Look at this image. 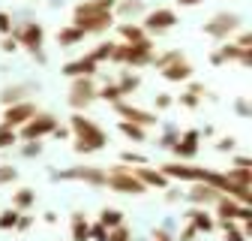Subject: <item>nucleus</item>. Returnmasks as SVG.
Returning <instances> with one entry per match:
<instances>
[{
	"label": "nucleus",
	"mask_w": 252,
	"mask_h": 241,
	"mask_svg": "<svg viewBox=\"0 0 252 241\" xmlns=\"http://www.w3.org/2000/svg\"><path fill=\"white\" fill-rule=\"evenodd\" d=\"M111 51H114V42L108 40V42H96V48H90L87 54L96 60V64H105V60H111Z\"/></svg>",
	"instance_id": "72a5a7b5"
},
{
	"label": "nucleus",
	"mask_w": 252,
	"mask_h": 241,
	"mask_svg": "<svg viewBox=\"0 0 252 241\" xmlns=\"http://www.w3.org/2000/svg\"><path fill=\"white\" fill-rule=\"evenodd\" d=\"M117 87H120L123 97H132L135 90L141 87V76H138V73H129V70H123L120 79H117Z\"/></svg>",
	"instance_id": "cd10ccee"
},
{
	"label": "nucleus",
	"mask_w": 252,
	"mask_h": 241,
	"mask_svg": "<svg viewBox=\"0 0 252 241\" xmlns=\"http://www.w3.org/2000/svg\"><path fill=\"white\" fill-rule=\"evenodd\" d=\"M18 154H21L24 160H33V157H39V154H42V142H24Z\"/></svg>",
	"instance_id": "a19ab883"
},
{
	"label": "nucleus",
	"mask_w": 252,
	"mask_h": 241,
	"mask_svg": "<svg viewBox=\"0 0 252 241\" xmlns=\"http://www.w3.org/2000/svg\"><path fill=\"white\" fill-rule=\"evenodd\" d=\"M135 172V178L141 181L144 187H156V190H168V178L159 172V169H150V163L147 166H135L132 169Z\"/></svg>",
	"instance_id": "4be33fe9"
},
{
	"label": "nucleus",
	"mask_w": 252,
	"mask_h": 241,
	"mask_svg": "<svg viewBox=\"0 0 252 241\" xmlns=\"http://www.w3.org/2000/svg\"><path fill=\"white\" fill-rule=\"evenodd\" d=\"M96 81H93L90 76H81V79H69V97L66 103L75 109V112H84L93 100H96Z\"/></svg>",
	"instance_id": "9d476101"
},
{
	"label": "nucleus",
	"mask_w": 252,
	"mask_h": 241,
	"mask_svg": "<svg viewBox=\"0 0 252 241\" xmlns=\"http://www.w3.org/2000/svg\"><path fill=\"white\" fill-rule=\"evenodd\" d=\"M30 226H33V217H30V211H21V214H18V223H15L12 232H27Z\"/></svg>",
	"instance_id": "de8ad7c7"
},
{
	"label": "nucleus",
	"mask_w": 252,
	"mask_h": 241,
	"mask_svg": "<svg viewBox=\"0 0 252 241\" xmlns=\"http://www.w3.org/2000/svg\"><path fill=\"white\" fill-rule=\"evenodd\" d=\"M69 133L75 136L72 148L78 151V154H96V151H102L108 145V133L93 118H87L84 112H75L69 118Z\"/></svg>",
	"instance_id": "f257e3e1"
},
{
	"label": "nucleus",
	"mask_w": 252,
	"mask_h": 241,
	"mask_svg": "<svg viewBox=\"0 0 252 241\" xmlns=\"http://www.w3.org/2000/svg\"><path fill=\"white\" fill-rule=\"evenodd\" d=\"M225 178L234 181V184H240V187H252V169H228Z\"/></svg>",
	"instance_id": "f704fd0d"
},
{
	"label": "nucleus",
	"mask_w": 252,
	"mask_h": 241,
	"mask_svg": "<svg viewBox=\"0 0 252 241\" xmlns=\"http://www.w3.org/2000/svg\"><path fill=\"white\" fill-rule=\"evenodd\" d=\"M72 24L81 30L84 37H93V34H105V30L111 24H117V21H114L111 12H96V15H78V18H72Z\"/></svg>",
	"instance_id": "f3484780"
},
{
	"label": "nucleus",
	"mask_w": 252,
	"mask_h": 241,
	"mask_svg": "<svg viewBox=\"0 0 252 241\" xmlns=\"http://www.w3.org/2000/svg\"><path fill=\"white\" fill-rule=\"evenodd\" d=\"M120 163L123 166H147V157L144 154H138V151H120Z\"/></svg>",
	"instance_id": "e433bc0d"
},
{
	"label": "nucleus",
	"mask_w": 252,
	"mask_h": 241,
	"mask_svg": "<svg viewBox=\"0 0 252 241\" xmlns=\"http://www.w3.org/2000/svg\"><path fill=\"white\" fill-rule=\"evenodd\" d=\"M198 3H204V0H177V6H183V9H192Z\"/></svg>",
	"instance_id": "4d7b16f0"
},
{
	"label": "nucleus",
	"mask_w": 252,
	"mask_h": 241,
	"mask_svg": "<svg viewBox=\"0 0 252 241\" xmlns=\"http://www.w3.org/2000/svg\"><path fill=\"white\" fill-rule=\"evenodd\" d=\"M51 136H54V139H69V136H72V133H69V127H60V124H57V127H54V133H51Z\"/></svg>",
	"instance_id": "6e6d98bb"
},
{
	"label": "nucleus",
	"mask_w": 252,
	"mask_h": 241,
	"mask_svg": "<svg viewBox=\"0 0 252 241\" xmlns=\"http://www.w3.org/2000/svg\"><path fill=\"white\" fill-rule=\"evenodd\" d=\"M117 34H120L123 42H138V40L147 37V34H144V27H141L138 21H117Z\"/></svg>",
	"instance_id": "bb28decb"
},
{
	"label": "nucleus",
	"mask_w": 252,
	"mask_h": 241,
	"mask_svg": "<svg viewBox=\"0 0 252 241\" xmlns=\"http://www.w3.org/2000/svg\"><path fill=\"white\" fill-rule=\"evenodd\" d=\"M108 238V229L96 220V223H90V232H87V241H105Z\"/></svg>",
	"instance_id": "79ce46f5"
},
{
	"label": "nucleus",
	"mask_w": 252,
	"mask_h": 241,
	"mask_svg": "<svg viewBox=\"0 0 252 241\" xmlns=\"http://www.w3.org/2000/svg\"><path fill=\"white\" fill-rule=\"evenodd\" d=\"M234 112H237V115H240V118H249V115H252V109H249V103H246V100H243V97H240V100H237V103H234Z\"/></svg>",
	"instance_id": "603ef678"
},
{
	"label": "nucleus",
	"mask_w": 252,
	"mask_h": 241,
	"mask_svg": "<svg viewBox=\"0 0 252 241\" xmlns=\"http://www.w3.org/2000/svg\"><path fill=\"white\" fill-rule=\"evenodd\" d=\"M153 103H156V112H168V109L174 106V97H171V94H156Z\"/></svg>",
	"instance_id": "49530a36"
},
{
	"label": "nucleus",
	"mask_w": 252,
	"mask_h": 241,
	"mask_svg": "<svg viewBox=\"0 0 252 241\" xmlns=\"http://www.w3.org/2000/svg\"><path fill=\"white\" fill-rule=\"evenodd\" d=\"M15 181H18V169L3 163L0 166V187H9V184H15Z\"/></svg>",
	"instance_id": "58836bf2"
},
{
	"label": "nucleus",
	"mask_w": 252,
	"mask_h": 241,
	"mask_svg": "<svg viewBox=\"0 0 252 241\" xmlns=\"http://www.w3.org/2000/svg\"><path fill=\"white\" fill-rule=\"evenodd\" d=\"M186 223H192L198 235H210V232H216V217L210 214V208H198V205H192V208L186 211Z\"/></svg>",
	"instance_id": "a211bd4d"
},
{
	"label": "nucleus",
	"mask_w": 252,
	"mask_h": 241,
	"mask_svg": "<svg viewBox=\"0 0 252 241\" xmlns=\"http://www.w3.org/2000/svg\"><path fill=\"white\" fill-rule=\"evenodd\" d=\"M240 24H243V18L237 12H216L201 30H204V37H210L216 42H225V40H231L237 30H240Z\"/></svg>",
	"instance_id": "0eeeda50"
},
{
	"label": "nucleus",
	"mask_w": 252,
	"mask_h": 241,
	"mask_svg": "<svg viewBox=\"0 0 252 241\" xmlns=\"http://www.w3.org/2000/svg\"><path fill=\"white\" fill-rule=\"evenodd\" d=\"M174 139H177V130H174V127H165V136L159 139V148H168V151H171Z\"/></svg>",
	"instance_id": "8fccbe9b"
},
{
	"label": "nucleus",
	"mask_w": 252,
	"mask_h": 241,
	"mask_svg": "<svg viewBox=\"0 0 252 241\" xmlns=\"http://www.w3.org/2000/svg\"><path fill=\"white\" fill-rule=\"evenodd\" d=\"M39 109H36V103L33 100H21V103H12V106H6L3 109V118H0V124L3 127H12V130H18V127H24L30 118H33Z\"/></svg>",
	"instance_id": "ddd939ff"
},
{
	"label": "nucleus",
	"mask_w": 252,
	"mask_h": 241,
	"mask_svg": "<svg viewBox=\"0 0 252 241\" xmlns=\"http://www.w3.org/2000/svg\"><path fill=\"white\" fill-rule=\"evenodd\" d=\"M51 181H81V184H90V187H105V169L102 166H72V169L51 172Z\"/></svg>",
	"instance_id": "1a4fd4ad"
},
{
	"label": "nucleus",
	"mask_w": 252,
	"mask_h": 241,
	"mask_svg": "<svg viewBox=\"0 0 252 241\" xmlns=\"http://www.w3.org/2000/svg\"><path fill=\"white\" fill-rule=\"evenodd\" d=\"M18 214H21V211H15V208H3V211H0V229L12 232L15 223H18Z\"/></svg>",
	"instance_id": "c9c22d12"
},
{
	"label": "nucleus",
	"mask_w": 252,
	"mask_h": 241,
	"mask_svg": "<svg viewBox=\"0 0 252 241\" xmlns=\"http://www.w3.org/2000/svg\"><path fill=\"white\" fill-rule=\"evenodd\" d=\"M12 24H15V18H12L9 12L0 9V37H9V34H12Z\"/></svg>",
	"instance_id": "c03bdc74"
},
{
	"label": "nucleus",
	"mask_w": 252,
	"mask_h": 241,
	"mask_svg": "<svg viewBox=\"0 0 252 241\" xmlns=\"http://www.w3.org/2000/svg\"><path fill=\"white\" fill-rule=\"evenodd\" d=\"M69 232H72V241H87L90 220L81 214V211H75V214H72V220H69Z\"/></svg>",
	"instance_id": "c756f323"
},
{
	"label": "nucleus",
	"mask_w": 252,
	"mask_h": 241,
	"mask_svg": "<svg viewBox=\"0 0 252 241\" xmlns=\"http://www.w3.org/2000/svg\"><path fill=\"white\" fill-rule=\"evenodd\" d=\"M96 220H99V223H102L105 229H114V226L126 223V220H123V211H120V208H102Z\"/></svg>",
	"instance_id": "2f4dec72"
},
{
	"label": "nucleus",
	"mask_w": 252,
	"mask_h": 241,
	"mask_svg": "<svg viewBox=\"0 0 252 241\" xmlns=\"http://www.w3.org/2000/svg\"><path fill=\"white\" fill-rule=\"evenodd\" d=\"M222 196L219 190H213L210 184H192L189 187V193H183V199L186 202H192V205H198V208H213V202Z\"/></svg>",
	"instance_id": "412c9836"
},
{
	"label": "nucleus",
	"mask_w": 252,
	"mask_h": 241,
	"mask_svg": "<svg viewBox=\"0 0 252 241\" xmlns=\"http://www.w3.org/2000/svg\"><path fill=\"white\" fill-rule=\"evenodd\" d=\"M174 241H198V232H195V226H192V223H183V229L174 235Z\"/></svg>",
	"instance_id": "37998d69"
},
{
	"label": "nucleus",
	"mask_w": 252,
	"mask_h": 241,
	"mask_svg": "<svg viewBox=\"0 0 252 241\" xmlns=\"http://www.w3.org/2000/svg\"><path fill=\"white\" fill-rule=\"evenodd\" d=\"M57 124H60L57 115H51V112H36V115L30 118L24 127H18L15 133H18V142H42L45 136L54 133Z\"/></svg>",
	"instance_id": "423d86ee"
},
{
	"label": "nucleus",
	"mask_w": 252,
	"mask_h": 241,
	"mask_svg": "<svg viewBox=\"0 0 252 241\" xmlns=\"http://www.w3.org/2000/svg\"><path fill=\"white\" fill-rule=\"evenodd\" d=\"M153 241H174V235L165 226H159V229H153Z\"/></svg>",
	"instance_id": "864d4df0"
},
{
	"label": "nucleus",
	"mask_w": 252,
	"mask_h": 241,
	"mask_svg": "<svg viewBox=\"0 0 252 241\" xmlns=\"http://www.w3.org/2000/svg\"><path fill=\"white\" fill-rule=\"evenodd\" d=\"M207 94V90H204V84H198V81H189V87L183 90V94L174 100V103H180L183 109H189V112H195L198 106H201V97Z\"/></svg>",
	"instance_id": "5701e85b"
},
{
	"label": "nucleus",
	"mask_w": 252,
	"mask_h": 241,
	"mask_svg": "<svg viewBox=\"0 0 252 241\" xmlns=\"http://www.w3.org/2000/svg\"><path fill=\"white\" fill-rule=\"evenodd\" d=\"M0 51H3V54H15L18 51V42L12 37H3V40H0Z\"/></svg>",
	"instance_id": "3c124183"
},
{
	"label": "nucleus",
	"mask_w": 252,
	"mask_h": 241,
	"mask_svg": "<svg viewBox=\"0 0 252 241\" xmlns=\"http://www.w3.org/2000/svg\"><path fill=\"white\" fill-rule=\"evenodd\" d=\"M12 145H18V133H15L12 127H3V124H0V151H6V148H12Z\"/></svg>",
	"instance_id": "4c0bfd02"
},
{
	"label": "nucleus",
	"mask_w": 252,
	"mask_h": 241,
	"mask_svg": "<svg viewBox=\"0 0 252 241\" xmlns=\"http://www.w3.org/2000/svg\"><path fill=\"white\" fill-rule=\"evenodd\" d=\"M114 112H117V118L120 120H132V124H138V127H144V130H150V127H156L159 124V115H153V112H147V109H138V106H132V103H114Z\"/></svg>",
	"instance_id": "4468645a"
},
{
	"label": "nucleus",
	"mask_w": 252,
	"mask_h": 241,
	"mask_svg": "<svg viewBox=\"0 0 252 241\" xmlns=\"http://www.w3.org/2000/svg\"><path fill=\"white\" fill-rule=\"evenodd\" d=\"M144 12H147V3H144V0H117L114 9H111L114 21H135V18H141Z\"/></svg>",
	"instance_id": "aec40b11"
},
{
	"label": "nucleus",
	"mask_w": 252,
	"mask_h": 241,
	"mask_svg": "<svg viewBox=\"0 0 252 241\" xmlns=\"http://www.w3.org/2000/svg\"><path fill=\"white\" fill-rule=\"evenodd\" d=\"M171 151H174V157H177V160L189 163V160H192L198 151H201V133H198V130H183V133H177Z\"/></svg>",
	"instance_id": "2eb2a0df"
},
{
	"label": "nucleus",
	"mask_w": 252,
	"mask_h": 241,
	"mask_svg": "<svg viewBox=\"0 0 252 241\" xmlns=\"http://www.w3.org/2000/svg\"><path fill=\"white\" fill-rule=\"evenodd\" d=\"M177 24V12L168 9V6H156V9H147L141 15V27H144V34H165V30H171Z\"/></svg>",
	"instance_id": "f8f14e48"
},
{
	"label": "nucleus",
	"mask_w": 252,
	"mask_h": 241,
	"mask_svg": "<svg viewBox=\"0 0 252 241\" xmlns=\"http://www.w3.org/2000/svg\"><path fill=\"white\" fill-rule=\"evenodd\" d=\"M234 45L243 48V51H252V34H249V30H240L237 40H234Z\"/></svg>",
	"instance_id": "09e8293b"
},
{
	"label": "nucleus",
	"mask_w": 252,
	"mask_h": 241,
	"mask_svg": "<svg viewBox=\"0 0 252 241\" xmlns=\"http://www.w3.org/2000/svg\"><path fill=\"white\" fill-rule=\"evenodd\" d=\"M153 54H156V45H153L150 37H144V40H138V42H114L111 64H123V67L141 70V67H150Z\"/></svg>",
	"instance_id": "f03ea898"
},
{
	"label": "nucleus",
	"mask_w": 252,
	"mask_h": 241,
	"mask_svg": "<svg viewBox=\"0 0 252 241\" xmlns=\"http://www.w3.org/2000/svg\"><path fill=\"white\" fill-rule=\"evenodd\" d=\"M213 217H216V223H219V220L252 223V211H249V205H240V202L231 199V196H219V199L213 202Z\"/></svg>",
	"instance_id": "9b49d317"
},
{
	"label": "nucleus",
	"mask_w": 252,
	"mask_h": 241,
	"mask_svg": "<svg viewBox=\"0 0 252 241\" xmlns=\"http://www.w3.org/2000/svg\"><path fill=\"white\" fill-rule=\"evenodd\" d=\"M231 60H237V64L249 67V64H252V51H243V48H237V45H234V40H225V42L219 45L216 51H210V64H216V67L231 64Z\"/></svg>",
	"instance_id": "dca6fc26"
},
{
	"label": "nucleus",
	"mask_w": 252,
	"mask_h": 241,
	"mask_svg": "<svg viewBox=\"0 0 252 241\" xmlns=\"http://www.w3.org/2000/svg\"><path fill=\"white\" fill-rule=\"evenodd\" d=\"M96 100H105V103H120L123 100V94H120V87H117V81H108V84H102L99 90H96Z\"/></svg>",
	"instance_id": "473e14b6"
},
{
	"label": "nucleus",
	"mask_w": 252,
	"mask_h": 241,
	"mask_svg": "<svg viewBox=\"0 0 252 241\" xmlns=\"http://www.w3.org/2000/svg\"><path fill=\"white\" fill-rule=\"evenodd\" d=\"M234 169H252V157H231Z\"/></svg>",
	"instance_id": "5fc2aeb1"
},
{
	"label": "nucleus",
	"mask_w": 252,
	"mask_h": 241,
	"mask_svg": "<svg viewBox=\"0 0 252 241\" xmlns=\"http://www.w3.org/2000/svg\"><path fill=\"white\" fill-rule=\"evenodd\" d=\"M165 199H168V202H177V199H183V193H180V190H168Z\"/></svg>",
	"instance_id": "bf43d9fd"
},
{
	"label": "nucleus",
	"mask_w": 252,
	"mask_h": 241,
	"mask_svg": "<svg viewBox=\"0 0 252 241\" xmlns=\"http://www.w3.org/2000/svg\"><path fill=\"white\" fill-rule=\"evenodd\" d=\"M105 241H132V229L126 226V223H120V226L108 229V238Z\"/></svg>",
	"instance_id": "ea45409f"
},
{
	"label": "nucleus",
	"mask_w": 252,
	"mask_h": 241,
	"mask_svg": "<svg viewBox=\"0 0 252 241\" xmlns=\"http://www.w3.org/2000/svg\"><path fill=\"white\" fill-rule=\"evenodd\" d=\"M216 229H222V241H249V238L243 235L240 223H234V220H219Z\"/></svg>",
	"instance_id": "7c9ffc66"
},
{
	"label": "nucleus",
	"mask_w": 252,
	"mask_h": 241,
	"mask_svg": "<svg viewBox=\"0 0 252 241\" xmlns=\"http://www.w3.org/2000/svg\"><path fill=\"white\" fill-rule=\"evenodd\" d=\"M105 187L114 190V193H123V196H144L147 193V187L135 178V172L123 163L111 166V172L105 169Z\"/></svg>",
	"instance_id": "39448f33"
},
{
	"label": "nucleus",
	"mask_w": 252,
	"mask_h": 241,
	"mask_svg": "<svg viewBox=\"0 0 252 241\" xmlns=\"http://www.w3.org/2000/svg\"><path fill=\"white\" fill-rule=\"evenodd\" d=\"M84 40H87V37L81 34L75 24H66V27L57 30V45H60V48H72V45H78V42H84Z\"/></svg>",
	"instance_id": "393cba45"
},
{
	"label": "nucleus",
	"mask_w": 252,
	"mask_h": 241,
	"mask_svg": "<svg viewBox=\"0 0 252 241\" xmlns=\"http://www.w3.org/2000/svg\"><path fill=\"white\" fill-rule=\"evenodd\" d=\"M42 220H45L48 226H54V223H57V214H54V211H45V214H42Z\"/></svg>",
	"instance_id": "13d9d810"
},
{
	"label": "nucleus",
	"mask_w": 252,
	"mask_h": 241,
	"mask_svg": "<svg viewBox=\"0 0 252 241\" xmlns=\"http://www.w3.org/2000/svg\"><path fill=\"white\" fill-rule=\"evenodd\" d=\"M117 130H120L126 139H129V142H135V145L147 142V130L138 127V124H132V120H117Z\"/></svg>",
	"instance_id": "c85d7f7f"
},
{
	"label": "nucleus",
	"mask_w": 252,
	"mask_h": 241,
	"mask_svg": "<svg viewBox=\"0 0 252 241\" xmlns=\"http://www.w3.org/2000/svg\"><path fill=\"white\" fill-rule=\"evenodd\" d=\"M96 73H99V64L90 54H81V57L69 60V64H63V76H66V79H81V76H90L93 79Z\"/></svg>",
	"instance_id": "6ab92c4d"
},
{
	"label": "nucleus",
	"mask_w": 252,
	"mask_h": 241,
	"mask_svg": "<svg viewBox=\"0 0 252 241\" xmlns=\"http://www.w3.org/2000/svg\"><path fill=\"white\" fill-rule=\"evenodd\" d=\"M9 37L18 42V48L30 51L33 57L45 54V51H42V48H45V27H42L39 21H33V18H27V21H15Z\"/></svg>",
	"instance_id": "20e7f679"
},
{
	"label": "nucleus",
	"mask_w": 252,
	"mask_h": 241,
	"mask_svg": "<svg viewBox=\"0 0 252 241\" xmlns=\"http://www.w3.org/2000/svg\"><path fill=\"white\" fill-rule=\"evenodd\" d=\"M27 94H33V84H6L3 90H0V103L12 106V103H21Z\"/></svg>",
	"instance_id": "b1692460"
},
{
	"label": "nucleus",
	"mask_w": 252,
	"mask_h": 241,
	"mask_svg": "<svg viewBox=\"0 0 252 241\" xmlns=\"http://www.w3.org/2000/svg\"><path fill=\"white\" fill-rule=\"evenodd\" d=\"M234 145H237V139H234V136H222V139H216V151H222V154H231Z\"/></svg>",
	"instance_id": "a18cd8bd"
},
{
	"label": "nucleus",
	"mask_w": 252,
	"mask_h": 241,
	"mask_svg": "<svg viewBox=\"0 0 252 241\" xmlns=\"http://www.w3.org/2000/svg\"><path fill=\"white\" fill-rule=\"evenodd\" d=\"M36 205V190L33 187H18L15 193H12V205L9 208H15V211H30Z\"/></svg>",
	"instance_id": "a878e982"
},
{
	"label": "nucleus",
	"mask_w": 252,
	"mask_h": 241,
	"mask_svg": "<svg viewBox=\"0 0 252 241\" xmlns=\"http://www.w3.org/2000/svg\"><path fill=\"white\" fill-rule=\"evenodd\" d=\"M159 172L168 181H180V184H204V178H207L210 169L195 166V163H183V160H171V163H162Z\"/></svg>",
	"instance_id": "6e6552de"
},
{
	"label": "nucleus",
	"mask_w": 252,
	"mask_h": 241,
	"mask_svg": "<svg viewBox=\"0 0 252 241\" xmlns=\"http://www.w3.org/2000/svg\"><path fill=\"white\" fill-rule=\"evenodd\" d=\"M150 64L159 70V76H162L165 81H174V84L192 81V76H195V67L189 64V60L183 57V51H177V48H168V51H162V54H153Z\"/></svg>",
	"instance_id": "7ed1b4c3"
}]
</instances>
